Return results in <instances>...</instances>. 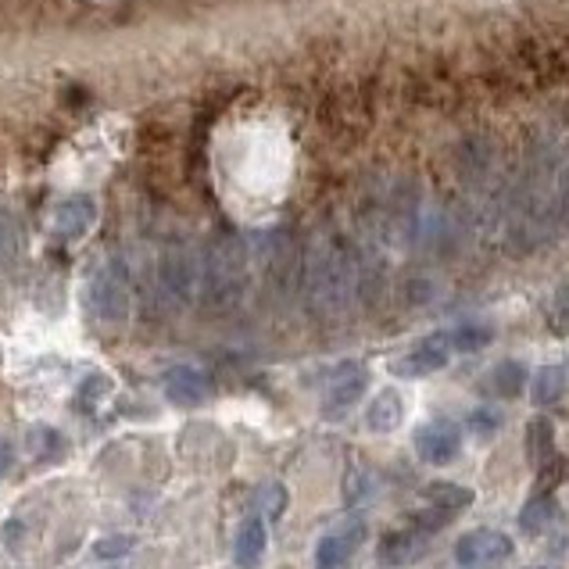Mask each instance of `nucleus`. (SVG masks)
<instances>
[{
  "mask_svg": "<svg viewBox=\"0 0 569 569\" xmlns=\"http://www.w3.org/2000/svg\"><path fill=\"white\" fill-rule=\"evenodd\" d=\"M201 283L204 295L216 308H233L243 290L251 283L248 272V248L237 237H222L216 240V248L208 251V262L201 266Z\"/></svg>",
  "mask_w": 569,
  "mask_h": 569,
  "instance_id": "obj_1",
  "label": "nucleus"
},
{
  "mask_svg": "<svg viewBox=\"0 0 569 569\" xmlns=\"http://www.w3.org/2000/svg\"><path fill=\"white\" fill-rule=\"evenodd\" d=\"M90 308L93 316L108 322V327H119L133 312V290H129V272L119 258H111L101 269L93 272L90 280Z\"/></svg>",
  "mask_w": 569,
  "mask_h": 569,
  "instance_id": "obj_2",
  "label": "nucleus"
},
{
  "mask_svg": "<svg viewBox=\"0 0 569 569\" xmlns=\"http://www.w3.org/2000/svg\"><path fill=\"white\" fill-rule=\"evenodd\" d=\"M158 280L176 301H190L201 283V262L187 240H169L158 254Z\"/></svg>",
  "mask_w": 569,
  "mask_h": 569,
  "instance_id": "obj_3",
  "label": "nucleus"
},
{
  "mask_svg": "<svg viewBox=\"0 0 569 569\" xmlns=\"http://www.w3.org/2000/svg\"><path fill=\"white\" fill-rule=\"evenodd\" d=\"M512 556V538L501 530H469L455 541V562L462 569H495Z\"/></svg>",
  "mask_w": 569,
  "mask_h": 569,
  "instance_id": "obj_4",
  "label": "nucleus"
},
{
  "mask_svg": "<svg viewBox=\"0 0 569 569\" xmlns=\"http://www.w3.org/2000/svg\"><path fill=\"white\" fill-rule=\"evenodd\" d=\"M412 445L422 462L448 466L459 459V451H462V430H459V422H451V419H430L416 430Z\"/></svg>",
  "mask_w": 569,
  "mask_h": 569,
  "instance_id": "obj_5",
  "label": "nucleus"
},
{
  "mask_svg": "<svg viewBox=\"0 0 569 569\" xmlns=\"http://www.w3.org/2000/svg\"><path fill=\"white\" fill-rule=\"evenodd\" d=\"M451 345H448V333H433L427 340H419V345L401 355V359L390 366L395 377H405V380H419V377H430V372H441L451 359Z\"/></svg>",
  "mask_w": 569,
  "mask_h": 569,
  "instance_id": "obj_6",
  "label": "nucleus"
},
{
  "mask_svg": "<svg viewBox=\"0 0 569 569\" xmlns=\"http://www.w3.org/2000/svg\"><path fill=\"white\" fill-rule=\"evenodd\" d=\"M366 541V523L362 519H348V523H340L337 530H330L327 538L319 541L316 548V569H345L359 545Z\"/></svg>",
  "mask_w": 569,
  "mask_h": 569,
  "instance_id": "obj_7",
  "label": "nucleus"
},
{
  "mask_svg": "<svg viewBox=\"0 0 569 569\" xmlns=\"http://www.w3.org/2000/svg\"><path fill=\"white\" fill-rule=\"evenodd\" d=\"M366 387H369V372H366V366H359V362H345V366H340V369L333 372V377H330L327 401H322V412H327V416H340V412L355 409V405L362 401Z\"/></svg>",
  "mask_w": 569,
  "mask_h": 569,
  "instance_id": "obj_8",
  "label": "nucleus"
},
{
  "mask_svg": "<svg viewBox=\"0 0 569 569\" xmlns=\"http://www.w3.org/2000/svg\"><path fill=\"white\" fill-rule=\"evenodd\" d=\"M93 222H97V204L90 193H69V198L54 208V233L64 243L83 240Z\"/></svg>",
  "mask_w": 569,
  "mask_h": 569,
  "instance_id": "obj_9",
  "label": "nucleus"
},
{
  "mask_svg": "<svg viewBox=\"0 0 569 569\" xmlns=\"http://www.w3.org/2000/svg\"><path fill=\"white\" fill-rule=\"evenodd\" d=\"M430 538H433V533L419 530V527L390 530V533H383V541H380V559L390 562V566H412V562H419L422 556H427Z\"/></svg>",
  "mask_w": 569,
  "mask_h": 569,
  "instance_id": "obj_10",
  "label": "nucleus"
},
{
  "mask_svg": "<svg viewBox=\"0 0 569 569\" xmlns=\"http://www.w3.org/2000/svg\"><path fill=\"white\" fill-rule=\"evenodd\" d=\"M166 398L172 405L193 409V405H204L211 398V380L193 366H176V369L166 372Z\"/></svg>",
  "mask_w": 569,
  "mask_h": 569,
  "instance_id": "obj_11",
  "label": "nucleus"
},
{
  "mask_svg": "<svg viewBox=\"0 0 569 569\" xmlns=\"http://www.w3.org/2000/svg\"><path fill=\"white\" fill-rule=\"evenodd\" d=\"M266 545H269V533L262 516H251L243 519V527L237 530V545H233V562L240 569H254L258 562L266 559Z\"/></svg>",
  "mask_w": 569,
  "mask_h": 569,
  "instance_id": "obj_12",
  "label": "nucleus"
},
{
  "mask_svg": "<svg viewBox=\"0 0 569 569\" xmlns=\"http://www.w3.org/2000/svg\"><path fill=\"white\" fill-rule=\"evenodd\" d=\"M401 419H405V398L398 395V390H380L377 398L369 401V409H366V427L372 433H390V430H398L401 427Z\"/></svg>",
  "mask_w": 569,
  "mask_h": 569,
  "instance_id": "obj_13",
  "label": "nucleus"
},
{
  "mask_svg": "<svg viewBox=\"0 0 569 569\" xmlns=\"http://www.w3.org/2000/svg\"><path fill=\"white\" fill-rule=\"evenodd\" d=\"M422 498H427V506L441 509V512H462L473 506V491L462 483H451V480H433L427 483V491H422Z\"/></svg>",
  "mask_w": 569,
  "mask_h": 569,
  "instance_id": "obj_14",
  "label": "nucleus"
},
{
  "mask_svg": "<svg viewBox=\"0 0 569 569\" xmlns=\"http://www.w3.org/2000/svg\"><path fill=\"white\" fill-rule=\"evenodd\" d=\"M556 519H559V501L551 495H533L523 506V512H519V530L530 533V538H538V533H545Z\"/></svg>",
  "mask_w": 569,
  "mask_h": 569,
  "instance_id": "obj_15",
  "label": "nucleus"
},
{
  "mask_svg": "<svg viewBox=\"0 0 569 569\" xmlns=\"http://www.w3.org/2000/svg\"><path fill=\"white\" fill-rule=\"evenodd\" d=\"M566 387H569L566 369L562 366H545V369H538V377H533V383H530V401L538 405V409H548V405L562 401Z\"/></svg>",
  "mask_w": 569,
  "mask_h": 569,
  "instance_id": "obj_16",
  "label": "nucleus"
},
{
  "mask_svg": "<svg viewBox=\"0 0 569 569\" xmlns=\"http://www.w3.org/2000/svg\"><path fill=\"white\" fill-rule=\"evenodd\" d=\"M487 387L495 390L498 398H516L519 390L527 387V366L516 362V359H506L491 369V377H487Z\"/></svg>",
  "mask_w": 569,
  "mask_h": 569,
  "instance_id": "obj_17",
  "label": "nucleus"
},
{
  "mask_svg": "<svg viewBox=\"0 0 569 569\" xmlns=\"http://www.w3.org/2000/svg\"><path fill=\"white\" fill-rule=\"evenodd\" d=\"M551 455H556V427L551 419H533L527 427V462L538 469Z\"/></svg>",
  "mask_w": 569,
  "mask_h": 569,
  "instance_id": "obj_18",
  "label": "nucleus"
},
{
  "mask_svg": "<svg viewBox=\"0 0 569 569\" xmlns=\"http://www.w3.org/2000/svg\"><path fill=\"white\" fill-rule=\"evenodd\" d=\"M26 248V237H22V226L8 211H0V266H11L14 258L22 254Z\"/></svg>",
  "mask_w": 569,
  "mask_h": 569,
  "instance_id": "obj_19",
  "label": "nucleus"
},
{
  "mask_svg": "<svg viewBox=\"0 0 569 569\" xmlns=\"http://www.w3.org/2000/svg\"><path fill=\"white\" fill-rule=\"evenodd\" d=\"M495 340L491 327H459V330H451L448 333V345L451 351H459V355H473L480 348H487Z\"/></svg>",
  "mask_w": 569,
  "mask_h": 569,
  "instance_id": "obj_20",
  "label": "nucleus"
},
{
  "mask_svg": "<svg viewBox=\"0 0 569 569\" xmlns=\"http://www.w3.org/2000/svg\"><path fill=\"white\" fill-rule=\"evenodd\" d=\"M548 330L556 337H569V283L556 287V295L548 301Z\"/></svg>",
  "mask_w": 569,
  "mask_h": 569,
  "instance_id": "obj_21",
  "label": "nucleus"
},
{
  "mask_svg": "<svg viewBox=\"0 0 569 569\" xmlns=\"http://www.w3.org/2000/svg\"><path fill=\"white\" fill-rule=\"evenodd\" d=\"M566 473H569V466H566V459L556 451L551 459H545L541 466H538V495H551L556 487L566 480Z\"/></svg>",
  "mask_w": 569,
  "mask_h": 569,
  "instance_id": "obj_22",
  "label": "nucleus"
},
{
  "mask_svg": "<svg viewBox=\"0 0 569 569\" xmlns=\"http://www.w3.org/2000/svg\"><path fill=\"white\" fill-rule=\"evenodd\" d=\"M133 548H137V538H129V533H111V538H101L93 545V556L111 562V559H126Z\"/></svg>",
  "mask_w": 569,
  "mask_h": 569,
  "instance_id": "obj_23",
  "label": "nucleus"
},
{
  "mask_svg": "<svg viewBox=\"0 0 569 569\" xmlns=\"http://www.w3.org/2000/svg\"><path fill=\"white\" fill-rule=\"evenodd\" d=\"M108 390H111V380H108V377H90L83 387H79L76 405H79L83 412H90L97 401H104V398H108Z\"/></svg>",
  "mask_w": 569,
  "mask_h": 569,
  "instance_id": "obj_24",
  "label": "nucleus"
},
{
  "mask_svg": "<svg viewBox=\"0 0 569 569\" xmlns=\"http://www.w3.org/2000/svg\"><path fill=\"white\" fill-rule=\"evenodd\" d=\"M258 506L266 509L269 519H280L283 509H287V487L283 483H266L262 491H258Z\"/></svg>",
  "mask_w": 569,
  "mask_h": 569,
  "instance_id": "obj_25",
  "label": "nucleus"
},
{
  "mask_svg": "<svg viewBox=\"0 0 569 569\" xmlns=\"http://www.w3.org/2000/svg\"><path fill=\"white\" fill-rule=\"evenodd\" d=\"M501 427V412L498 409H487V405H480V409L469 416V430H473L480 441H487V437H495Z\"/></svg>",
  "mask_w": 569,
  "mask_h": 569,
  "instance_id": "obj_26",
  "label": "nucleus"
},
{
  "mask_svg": "<svg viewBox=\"0 0 569 569\" xmlns=\"http://www.w3.org/2000/svg\"><path fill=\"white\" fill-rule=\"evenodd\" d=\"M11 462H14V448L0 437V480L8 477V469H11Z\"/></svg>",
  "mask_w": 569,
  "mask_h": 569,
  "instance_id": "obj_27",
  "label": "nucleus"
},
{
  "mask_svg": "<svg viewBox=\"0 0 569 569\" xmlns=\"http://www.w3.org/2000/svg\"><path fill=\"white\" fill-rule=\"evenodd\" d=\"M527 569H545V566H527Z\"/></svg>",
  "mask_w": 569,
  "mask_h": 569,
  "instance_id": "obj_28",
  "label": "nucleus"
},
{
  "mask_svg": "<svg viewBox=\"0 0 569 569\" xmlns=\"http://www.w3.org/2000/svg\"><path fill=\"white\" fill-rule=\"evenodd\" d=\"M280 569H290V566H280Z\"/></svg>",
  "mask_w": 569,
  "mask_h": 569,
  "instance_id": "obj_29",
  "label": "nucleus"
}]
</instances>
